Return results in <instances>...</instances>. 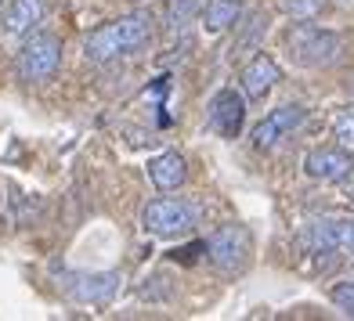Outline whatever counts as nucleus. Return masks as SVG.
Returning <instances> with one entry per match:
<instances>
[{"instance_id": "0eeeda50", "label": "nucleus", "mask_w": 354, "mask_h": 321, "mask_svg": "<svg viewBox=\"0 0 354 321\" xmlns=\"http://www.w3.org/2000/svg\"><path fill=\"white\" fill-rule=\"evenodd\" d=\"M120 271H94V275H62V293L76 303H109L120 293Z\"/></svg>"}, {"instance_id": "dca6fc26", "label": "nucleus", "mask_w": 354, "mask_h": 321, "mask_svg": "<svg viewBox=\"0 0 354 321\" xmlns=\"http://www.w3.org/2000/svg\"><path fill=\"white\" fill-rule=\"evenodd\" d=\"M268 33V14H253V19L243 26V33L235 37V43H232V55H246V51H253L257 43H261V37Z\"/></svg>"}, {"instance_id": "412c9836", "label": "nucleus", "mask_w": 354, "mask_h": 321, "mask_svg": "<svg viewBox=\"0 0 354 321\" xmlns=\"http://www.w3.org/2000/svg\"><path fill=\"white\" fill-rule=\"evenodd\" d=\"M167 90H170V79H156V84L145 90V98H152L159 108H163V98H167Z\"/></svg>"}, {"instance_id": "1a4fd4ad", "label": "nucleus", "mask_w": 354, "mask_h": 321, "mask_svg": "<svg viewBox=\"0 0 354 321\" xmlns=\"http://www.w3.org/2000/svg\"><path fill=\"white\" fill-rule=\"evenodd\" d=\"M304 105H279V108H271L268 116L253 126V144L257 148H275V144L286 137V134H293L297 126L304 123Z\"/></svg>"}, {"instance_id": "f3484780", "label": "nucleus", "mask_w": 354, "mask_h": 321, "mask_svg": "<svg viewBox=\"0 0 354 321\" xmlns=\"http://www.w3.org/2000/svg\"><path fill=\"white\" fill-rule=\"evenodd\" d=\"M333 130H336V141H340V148L354 152V105H351V108H344L340 116H336Z\"/></svg>"}, {"instance_id": "f257e3e1", "label": "nucleus", "mask_w": 354, "mask_h": 321, "mask_svg": "<svg viewBox=\"0 0 354 321\" xmlns=\"http://www.w3.org/2000/svg\"><path fill=\"white\" fill-rule=\"evenodd\" d=\"M149 40H152V14L134 11V14H123L116 22H105L98 29H91L87 40H84V55L91 61H112V58L141 51Z\"/></svg>"}, {"instance_id": "6ab92c4d", "label": "nucleus", "mask_w": 354, "mask_h": 321, "mask_svg": "<svg viewBox=\"0 0 354 321\" xmlns=\"http://www.w3.org/2000/svg\"><path fill=\"white\" fill-rule=\"evenodd\" d=\"M333 303H336V307H340L347 318H354V282L333 285Z\"/></svg>"}, {"instance_id": "20e7f679", "label": "nucleus", "mask_w": 354, "mask_h": 321, "mask_svg": "<svg viewBox=\"0 0 354 321\" xmlns=\"http://www.w3.org/2000/svg\"><path fill=\"white\" fill-rule=\"evenodd\" d=\"M141 228L145 235H156V238L188 235L196 228V210L185 199H156L141 210Z\"/></svg>"}, {"instance_id": "7ed1b4c3", "label": "nucleus", "mask_w": 354, "mask_h": 321, "mask_svg": "<svg viewBox=\"0 0 354 321\" xmlns=\"http://www.w3.org/2000/svg\"><path fill=\"white\" fill-rule=\"evenodd\" d=\"M300 238L315 256H354V217H315Z\"/></svg>"}, {"instance_id": "9b49d317", "label": "nucleus", "mask_w": 354, "mask_h": 321, "mask_svg": "<svg viewBox=\"0 0 354 321\" xmlns=\"http://www.w3.org/2000/svg\"><path fill=\"white\" fill-rule=\"evenodd\" d=\"M279 66H275V58H268V55H253L250 58V66L243 69V90H246V98L253 101H261L264 94L279 84Z\"/></svg>"}, {"instance_id": "b1692460", "label": "nucleus", "mask_w": 354, "mask_h": 321, "mask_svg": "<svg viewBox=\"0 0 354 321\" xmlns=\"http://www.w3.org/2000/svg\"><path fill=\"white\" fill-rule=\"evenodd\" d=\"M0 11H4V0H0Z\"/></svg>"}, {"instance_id": "f8f14e48", "label": "nucleus", "mask_w": 354, "mask_h": 321, "mask_svg": "<svg viewBox=\"0 0 354 321\" xmlns=\"http://www.w3.org/2000/svg\"><path fill=\"white\" fill-rule=\"evenodd\" d=\"M149 177L159 191H174L177 184H185L188 177V170H185V159L177 155V152H163V155H156L152 163H149Z\"/></svg>"}, {"instance_id": "6e6552de", "label": "nucleus", "mask_w": 354, "mask_h": 321, "mask_svg": "<svg viewBox=\"0 0 354 321\" xmlns=\"http://www.w3.org/2000/svg\"><path fill=\"white\" fill-rule=\"evenodd\" d=\"M243 119H246V101L243 94H235L232 87L217 90L210 98V108H206V126L221 137H239L243 130Z\"/></svg>"}, {"instance_id": "a211bd4d", "label": "nucleus", "mask_w": 354, "mask_h": 321, "mask_svg": "<svg viewBox=\"0 0 354 321\" xmlns=\"http://www.w3.org/2000/svg\"><path fill=\"white\" fill-rule=\"evenodd\" d=\"M279 8L289 14V19H315L318 0H279Z\"/></svg>"}, {"instance_id": "4468645a", "label": "nucleus", "mask_w": 354, "mask_h": 321, "mask_svg": "<svg viewBox=\"0 0 354 321\" xmlns=\"http://www.w3.org/2000/svg\"><path fill=\"white\" fill-rule=\"evenodd\" d=\"M239 19H243V4H239V0H210L206 14H203V26L210 29V33H221V29L235 26Z\"/></svg>"}, {"instance_id": "423d86ee", "label": "nucleus", "mask_w": 354, "mask_h": 321, "mask_svg": "<svg viewBox=\"0 0 354 321\" xmlns=\"http://www.w3.org/2000/svg\"><path fill=\"white\" fill-rule=\"evenodd\" d=\"M62 66V40L55 33H33L19 51V76L29 84H44L51 79Z\"/></svg>"}, {"instance_id": "ddd939ff", "label": "nucleus", "mask_w": 354, "mask_h": 321, "mask_svg": "<svg viewBox=\"0 0 354 321\" xmlns=\"http://www.w3.org/2000/svg\"><path fill=\"white\" fill-rule=\"evenodd\" d=\"M0 19H4V33L19 37L44 19V4L40 0H11V4L0 11Z\"/></svg>"}, {"instance_id": "f03ea898", "label": "nucleus", "mask_w": 354, "mask_h": 321, "mask_svg": "<svg viewBox=\"0 0 354 321\" xmlns=\"http://www.w3.org/2000/svg\"><path fill=\"white\" fill-rule=\"evenodd\" d=\"M286 47H289V58L297 66H308V69H318V66H333L340 58V37L322 29L308 19H300L286 37Z\"/></svg>"}, {"instance_id": "9d476101", "label": "nucleus", "mask_w": 354, "mask_h": 321, "mask_svg": "<svg viewBox=\"0 0 354 321\" xmlns=\"http://www.w3.org/2000/svg\"><path fill=\"white\" fill-rule=\"evenodd\" d=\"M304 170L315 181H344L351 173V155L347 148H315L304 159Z\"/></svg>"}, {"instance_id": "39448f33", "label": "nucleus", "mask_w": 354, "mask_h": 321, "mask_svg": "<svg viewBox=\"0 0 354 321\" xmlns=\"http://www.w3.org/2000/svg\"><path fill=\"white\" fill-rule=\"evenodd\" d=\"M206 256L221 275H239L250 260V231L243 224H224L206 238Z\"/></svg>"}, {"instance_id": "2eb2a0df", "label": "nucleus", "mask_w": 354, "mask_h": 321, "mask_svg": "<svg viewBox=\"0 0 354 321\" xmlns=\"http://www.w3.org/2000/svg\"><path fill=\"white\" fill-rule=\"evenodd\" d=\"M203 0H170V11H167V33L170 37H185L192 19H196Z\"/></svg>"}, {"instance_id": "4be33fe9", "label": "nucleus", "mask_w": 354, "mask_h": 321, "mask_svg": "<svg viewBox=\"0 0 354 321\" xmlns=\"http://www.w3.org/2000/svg\"><path fill=\"white\" fill-rule=\"evenodd\" d=\"M344 191H347V199H354V170L344 177Z\"/></svg>"}, {"instance_id": "aec40b11", "label": "nucleus", "mask_w": 354, "mask_h": 321, "mask_svg": "<svg viewBox=\"0 0 354 321\" xmlns=\"http://www.w3.org/2000/svg\"><path fill=\"white\" fill-rule=\"evenodd\" d=\"M199 253H206V242H192V246H185V249H174V253H170V260L196 264V260H199Z\"/></svg>"}, {"instance_id": "5701e85b", "label": "nucleus", "mask_w": 354, "mask_h": 321, "mask_svg": "<svg viewBox=\"0 0 354 321\" xmlns=\"http://www.w3.org/2000/svg\"><path fill=\"white\" fill-rule=\"evenodd\" d=\"M351 94H354V79H351Z\"/></svg>"}]
</instances>
